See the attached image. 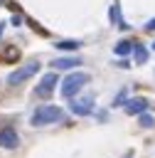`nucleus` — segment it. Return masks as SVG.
Here are the masks:
<instances>
[{"instance_id":"3","label":"nucleus","mask_w":155,"mask_h":158,"mask_svg":"<svg viewBox=\"0 0 155 158\" xmlns=\"http://www.w3.org/2000/svg\"><path fill=\"white\" fill-rule=\"evenodd\" d=\"M37 72H39V62H37V59H27V62L20 64L15 72H10L5 81H7V86H20V84H25L30 77H34Z\"/></svg>"},{"instance_id":"10","label":"nucleus","mask_w":155,"mask_h":158,"mask_svg":"<svg viewBox=\"0 0 155 158\" xmlns=\"http://www.w3.org/2000/svg\"><path fill=\"white\" fill-rule=\"evenodd\" d=\"M108 12H111V22H113V25H118L121 30H123V27H128V25H125V22L121 20V12H118V5H111V10H108Z\"/></svg>"},{"instance_id":"8","label":"nucleus","mask_w":155,"mask_h":158,"mask_svg":"<svg viewBox=\"0 0 155 158\" xmlns=\"http://www.w3.org/2000/svg\"><path fill=\"white\" fill-rule=\"evenodd\" d=\"M145 109H148V99H143V96H135V99H128V101H125V111L133 114V116L143 114Z\"/></svg>"},{"instance_id":"17","label":"nucleus","mask_w":155,"mask_h":158,"mask_svg":"<svg viewBox=\"0 0 155 158\" xmlns=\"http://www.w3.org/2000/svg\"><path fill=\"white\" fill-rule=\"evenodd\" d=\"M153 49H155V42H153Z\"/></svg>"},{"instance_id":"4","label":"nucleus","mask_w":155,"mask_h":158,"mask_svg":"<svg viewBox=\"0 0 155 158\" xmlns=\"http://www.w3.org/2000/svg\"><path fill=\"white\" fill-rule=\"evenodd\" d=\"M69 109H71V114H76V116H89V114L93 111V96L86 94V96H81V99H71Z\"/></svg>"},{"instance_id":"12","label":"nucleus","mask_w":155,"mask_h":158,"mask_svg":"<svg viewBox=\"0 0 155 158\" xmlns=\"http://www.w3.org/2000/svg\"><path fill=\"white\" fill-rule=\"evenodd\" d=\"M57 49L74 52V49H79V42H74V40H62V42H57Z\"/></svg>"},{"instance_id":"6","label":"nucleus","mask_w":155,"mask_h":158,"mask_svg":"<svg viewBox=\"0 0 155 158\" xmlns=\"http://www.w3.org/2000/svg\"><path fill=\"white\" fill-rule=\"evenodd\" d=\"M54 84H57V74H54V72H49V74H44V77L39 79V84H37L34 94H37V96H49V94L54 91Z\"/></svg>"},{"instance_id":"16","label":"nucleus","mask_w":155,"mask_h":158,"mask_svg":"<svg viewBox=\"0 0 155 158\" xmlns=\"http://www.w3.org/2000/svg\"><path fill=\"white\" fill-rule=\"evenodd\" d=\"M125 158H133V153H128V156H125Z\"/></svg>"},{"instance_id":"11","label":"nucleus","mask_w":155,"mask_h":158,"mask_svg":"<svg viewBox=\"0 0 155 158\" xmlns=\"http://www.w3.org/2000/svg\"><path fill=\"white\" fill-rule=\"evenodd\" d=\"M133 54H135V62H138V64L148 62V49H145L143 44H135V47H133Z\"/></svg>"},{"instance_id":"7","label":"nucleus","mask_w":155,"mask_h":158,"mask_svg":"<svg viewBox=\"0 0 155 158\" xmlns=\"http://www.w3.org/2000/svg\"><path fill=\"white\" fill-rule=\"evenodd\" d=\"M79 64H81L79 57H57V59H52V67L54 69H64V72L66 69H76Z\"/></svg>"},{"instance_id":"9","label":"nucleus","mask_w":155,"mask_h":158,"mask_svg":"<svg viewBox=\"0 0 155 158\" xmlns=\"http://www.w3.org/2000/svg\"><path fill=\"white\" fill-rule=\"evenodd\" d=\"M113 52H116L118 57H128V54L133 52V42H128V40H121V42L113 47Z\"/></svg>"},{"instance_id":"13","label":"nucleus","mask_w":155,"mask_h":158,"mask_svg":"<svg viewBox=\"0 0 155 158\" xmlns=\"http://www.w3.org/2000/svg\"><path fill=\"white\" fill-rule=\"evenodd\" d=\"M138 121H140V126H145V128H153V126H155V118H153L150 114H145V111L138 114Z\"/></svg>"},{"instance_id":"2","label":"nucleus","mask_w":155,"mask_h":158,"mask_svg":"<svg viewBox=\"0 0 155 158\" xmlns=\"http://www.w3.org/2000/svg\"><path fill=\"white\" fill-rule=\"evenodd\" d=\"M86 81H89V74H84V72H71V74H66V77L62 79L59 94H62L64 99H74V96L84 89Z\"/></svg>"},{"instance_id":"15","label":"nucleus","mask_w":155,"mask_h":158,"mask_svg":"<svg viewBox=\"0 0 155 158\" xmlns=\"http://www.w3.org/2000/svg\"><path fill=\"white\" fill-rule=\"evenodd\" d=\"M145 30H148V32H153V30H155V17H153V20L145 25Z\"/></svg>"},{"instance_id":"1","label":"nucleus","mask_w":155,"mask_h":158,"mask_svg":"<svg viewBox=\"0 0 155 158\" xmlns=\"http://www.w3.org/2000/svg\"><path fill=\"white\" fill-rule=\"evenodd\" d=\"M62 118H64V109H59L54 104H44L39 109H34L30 123L32 126H49V123H59Z\"/></svg>"},{"instance_id":"5","label":"nucleus","mask_w":155,"mask_h":158,"mask_svg":"<svg viewBox=\"0 0 155 158\" xmlns=\"http://www.w3.org/2000/svg\"><path fill=\"white\" fill-rule=\"evenodd\" d=\"M17 146H20V136H17V131H15L12 126L0 128V148L12 151V148H17Z\"/></svg>"},{"instance_id":"14","label":"nucleus","mask_w":155,"mask_h":158,"mask_svg":"<svg viewBox=\"0 0 155 158\" xmlns=\"http://www.w3.org/2000/svg\"><path fill=\"white\" fill-rule=\"evenodd\" d=\"M121 101H125V91H121V94H118V96H116V101H113V104H116V106H118V104H121Z\"/></svg>"}]
</instances>
